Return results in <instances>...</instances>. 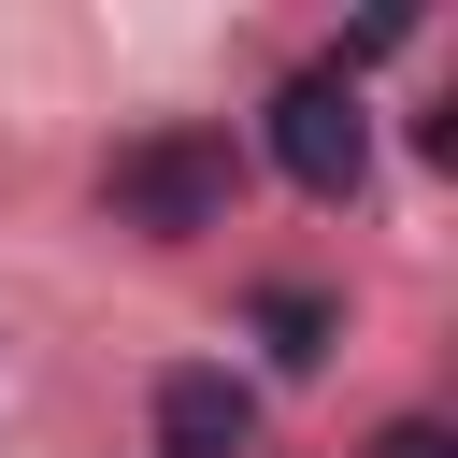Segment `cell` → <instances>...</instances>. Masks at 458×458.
Segmentation results:
<instances>
[{"instance_id":"6da1fadb","label":"cell","mask_w":458,"mask_h":458,"mask_svg":"<svg viewBox=\"0 0 458 458\" xmlns=\"http://www.w3.org/2000/svg\"><path fill=\"white\" fill-rule=\"evenodd\" d=\"M100 200H114L129 229L186 243V229H229V200H243V157H229V129H143V143H114Z\"/></svg>"},{"instance_id":"7a4b0ae2","label":"cell","mask_w":458,"mask_h":458,"mask_svg":"<svg viewBox=\"0 0 458 458\" xmlns=\"http://www.w3.org/2000/svg\"><path fill=\"white\" fill-rule=\"evenodd\" d=\"M272 172H286L301 200H358V172H372V100H358L344 57H315V72L272 86Z\"/></svg>"},{"instance_id":"3957f363","label":"cell","mask_w":458,"mask_h":458,"mask_svg":"<svg viewBox=\"0 0 458 458\" xmlns=\"http://www.w3.org/2000/svg\"><path fill=\"white\" fill-rule=\"evenodd\" d=\"M243 429H258V415H243L229 372H172V386H157V458H243Z\"/></svg>"},{"instance_id":"277c9868","label":"cell","mask_w":458,"mask_h":458,"mask_svg":"<svg viewBox=\"0 0 458 458\" xmlns=\"http://www.w3.org/2000/svg\"><path fill=\"white\" fill-rule=\"evenodd\" d=\"M258 329H272V358H286V372H315V358H329V301H315V286H272V301H258Z\"/></svg>"},{"instance_id":"5b68a950","label":"cell","mask_w":458,"mask_h":458,"mask_svg":"<svg viewBox=\"0 0 458 458\" xmlns=\"http://www.w3.org/2000/svg\"><path fill=\"white\" fill-rule=\"evenodd\" d=\"M372 458H458V429H444V415H401V429H386Z\"/></svg>"}]
</instances>
